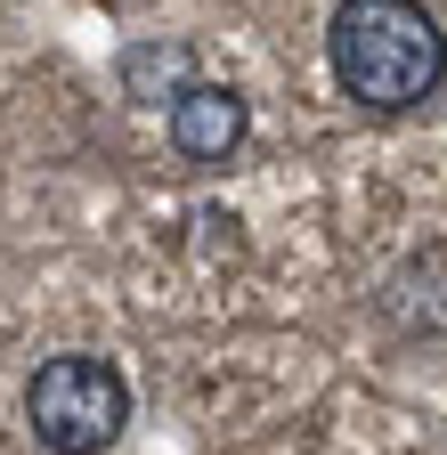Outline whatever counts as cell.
Segmentation results:
<instances>
[{
	"instance_id": "6da1fadb",
	"label": "cell",
	"mask_w": 447,
	"mask_h": 455,
	"mask_svg": "<svg viewBox=\"0 0 447 455\" xmlns=\"http://www.w3.org/2000/svg\"><path fill=\"white\" fill-rule=\"evenodd\" d=\"M333 82L374 114H407L447 82V33L423 0H342L325 25Z\"/></svg>"
},
{
	"instance_id": "7a4b0ae2",
	"label": "cell",
	"mask_w": 447,
	"mask_h": 455,
	"mask_svg": "<svg viewBox=\"0 0 447 455\" xmlns=\"http://www.w3.org/2000/svg\"><path fill=\"white\" fill-rule=\"evenodd\" d=\"M25 415L41 431V447H58V455H98V447H115L123 423H131V382L106 366V358H49L25 390Z\"/></svg>"
},
{
	"instance_id": "3957f363",
	"label": "cell",
	"mask_w": 447,
	"mask_h": 455,
	"mask_svg": "<svg viewBox=\"0 0 447 455\" xmlns=\"http://www.w3.org/2000/svg\"><path fill=\"white\" fill-rule=\"evenodd\" d=\"M236 139H244V98H236L228 82H188V90L172 98V147H180L188 163L236 155Z\"/></svg>"
},
{
	"instance_id": "277c9868",
	"label": "cell",
	"mask_w": 447,
	"mask_h": 455,
	"mask_svg": "<svg viewBox=\"0 0 447 455\" xmlns=\"http://www.w3.org/2000/svg\"><path fill=\"white\" fill-rule=\"evenodd\" d=\"M196 82V49L188 41H131L123 49V98L131 106H172Z\"/></svg>"
}]
</instances>
